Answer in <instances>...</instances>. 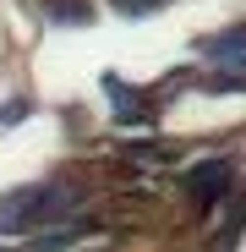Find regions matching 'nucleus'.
<instances>
[{
	"label": "nucleus",
	"instance_id": "obj_5",
	"mask_svg": "<svg viewBox=\"0 0 246 252\" xmlns=\"http://www.w3.org/2000/svg\"><path fill=\"white\" fill-rule=\"evenodd\" d=\"M120 11H148V6H159V0H115Z\"/></svg>",
	"mask_w": 246,
	"mask_h": 252
},
{
	"label": "nucleus",
	"instance_id": "obj_2",
	"mask_svg": "<svg viewBox=\"0 0 246 252\" xmlns=\"http://www.w3.org/2000/svg\"><path fill=\"white\" fill-rule=\"evenodd\" d=\"M230 159H208V164H197V170L186 176V192H191V203H202V208H214L224 192H230Z\"/></svg>",
	"mask_w": 246,
	"mask_h": 252
},
{
	"label": "nucleus",
	"instance_id": "obj_3",
	"mask_svg": "<svg viewBox=\"0 0 246 252\" xmlns=\"http://www.w3.org/2000/svg\"><path fill=\"white\" fill-rule=\"evenodd\" d=\"M197 50L208 55V61H219V66H246V22H235L224 33H208Z\"/></svg>",
	"mask_w": 246,
	"mask_h": 252
},
{
	"label": "nucleus",
	"instance_id": "obj_1",
	"mask_svg": "<svg viewBox=\"0 0 246 252\" xmlns=\"http://www.w3.org/2000/svg\"><path fill=\"white\" fill-rule=\"evenodd\" d=\"M82 214V187L71 181H55V187H27V192H11L0 203V236L6 230H44V225H66Z\"/></svg>",
	"mask_w": 246,
	"mask_h": 252
},
{
	"label": "nucleus",
	"instance_id": "obj_4",
	"mask_svg": "<svg viewBox=\"0 0 246 252\" xmlns=\"http://www.w3.org/2000/svg\"><path fill=\"white\" fill-rule=\"evenodd\" d=\"M88 230H93V225L82 220V214H77V220H66V225H44V230L33 236V252H66V247H77Z\"/></svg>",
	"mask_w": 246,
	"mask_h": 252
}]
</instances>
